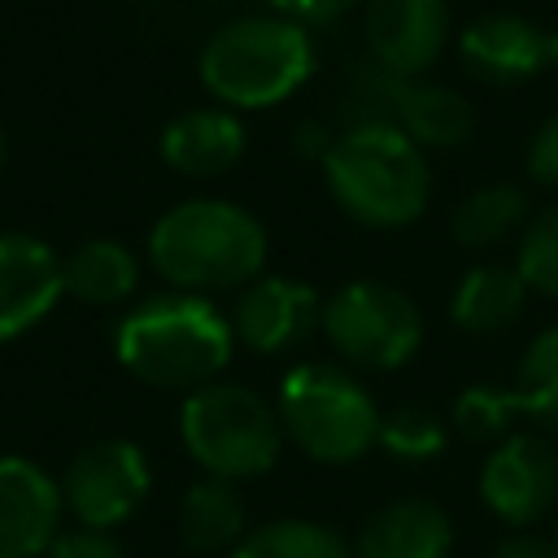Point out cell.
I'll return each instance as SVG.
<instances>
[{"instance_id": "1", "label": "cell", "mask_w": 558, "mask_h": 558, "mask_svg": "<svg viewBox=\"0 0 558 558\" xmlns=\"http://www.w3.org/2000/svg\"><path fill=\"white\" fill-rule=\"evenodd\" d=\"M331 201L362 227H410L432 201V170L423 148L388 118L349 122L323 153Z\"/></svg>"}, {"instance_id": "2", "label": "cell", "mask_w": 558, "mask_h": 558, "mask_svg": "<svg viewBox=\"0 0 558 558\" xmlns=\"http://www.w3.org/2000/svg\"><path fill=\"white\" fill-rule=\"evenodd\" d=\"M148 262L174 292H231L262 275L266 227L235 201H179L153 222Z\"/></svg>"}, {"instance_id": "3", "label": "cell", "mask_w": 558, "mask_h": 558, "mask_svg": "<svg viewBox=\"0 0 558 558\" xmlns=\"http://www.w3.org/2000/svg\"><path fill=\"white\" fill-rule=\"evenodd\" d=\"M231 318L196 292L148 296L131 314H122L113 331V353L140 384L179 392L214 384L231 362Z\"/></svg>"}, {"instance_id": "4", "label": "cell", "mask_w": 558, "mask_h": 558, "mask_svg": "<svg viewBox=\"0 0 558 558\" xmlns=\"http://www.w3.org/2000/svg\"><path fill=\"white\" fill-rule=\"evenodd\" d=\"M310 26L283 13H248L218 26L201 48V83L222 109H270L314 74Z\"/></svg>"}, {"instance_id": "5", "label": "cell", "mask_w": 558, "mask_h": 558, "mask_svg": "<svg viewBox=\"0 0 558 558\" xmlns=\"http://www.w3.org/2000/svg\"><path fill=\"white\" fill-rule=\"evenodd\" d=\"M279 427L305 458L344 466L379 445V418L371 388L344 362H301L279 384Z\"/></svg>"}, {"instance_id": "6", "label": "cell", "mask_w": 558, "mask_h": 558, "mask_svg": "<svg viewBox=\"0 0 558 558\" xmlns=\"http://www.w3.org/2000/svg\"><path fill=\"white\" fill-rule=\"evenodd\" d=\"M179 436L205 475H218L231 484L266 475L283 449V427L275 405L253 388L222 384V379L192 388L183 397Z\"/></svg>"}, {"instance_id": "7", "label": "cell", "mask_w": 558, "mask_h": 558, "mask_svg": "<svg viewBox=\"0 0 558 558\" xmlns=\"http://www.w3.org/2000/svg\"><path fill=\"white\" fill-rule=\"evenodd\" d=\"M318 327L349 371H397L423 344L418 305L384 279H353L336 288L323 301Z\"/></svg>"}, {"instance_id": "8", "label": "cell", "mask_w": 558, "mask_h": 558, "mask_svg": "<svg viewBox=\"0 0 558 558\" xmlns=\"http://www.w3.org/2000/svg\"><path fill=\"white\" fill-rule=\"evenodd\" d=\"M148 484H153V471L144 449L135 440L109 436L74 453L61 480V501L78 519V527L113 532L144 506Z\"/></svg>"}, {"instance_id": "9", "label": "cell", "mask_w": 558, "mask_h": 558, "mask_svg": "<svg viewBox=\"0 0 558 558\" xmlns=\"http://www.w3.org/2000/svg\"><path fill=\"white\" fill-rule=\"evenodd\" d=\"M480 501L506 527H532L558 510V453L536 432L501 436L480 466Z\"/></svg>"}, {"instance_id": "10", "label": "cell", "mask_w": 558, "mask_h": 558, "mask_svg": "<svg viewBox=\"0 0 558 558\" xmlns=\"http://www.w3.org/2000/svg\"><path fill=\"white\" fill-rule=\"evenodd\" d=\"M449 0H366L362 39L371 61L392 78H423L449 48Z\"/></svg>"}, {"instance_id": "11", "label": "cell", "mask_w": 558, "mask_h": 558, "mask_svg": "<svg viewBox=\"0 0 558 558\" xmlns=\"http://www.w3.org/2000/svg\"><path fill=\"white\" fill-rule=\"evenodd\" d=\"M235 340H244L253 353H288L314 336L323 323V301L310 283L292 275H257L240 288L235 310L227 314Z\"/></svg>"}, {"instance_id": "12", "label": "cell", "mask_w": 558, "mask_h": 558, "mask_svg": "<svg viewBox=\"0 0 558 558\" xmlns=\"http://www.w3.org/2000/svg\"><path fill=\"white\" fill-rule=\"evenodd\" d=\"M458 57L466 74L493 87H519L554 61V35L523 13H480L458 31Z\"/></svg>"}, {"instance_id": "13", "label": "cell", "mask_w": 558, "mask_h": 558, "mask_svg": "<svg viewBox=\"0 0 558 558\" xmlns=\"http://www.w3.org/2000/svg\"><path fill=\"white\" fill-rule=\"evenodd\" d=\"M61 484L17 453H0V558H44L61 532Z\"/></svg>"}, {"instance_id": "14", "label": "cell", "mask_w": 558, "mask_h": 558, "mask_svg": "<svg viewBox=\"0 0 558 558\" xmlns=\"http://www.w3.org/2000/svg\"><path fill=\"white\" fill-rule=\"evenodd\" d=\"M61 292H65L61 257L39 235L4 231L0 235V344L31 331L39 318H48Z\"/></svg>"}, {"instance_id": "15", "label": "cell", "mask_w": 558, "mask_h": 558, "mask_svg": "<svg viewBox=\"0 0 558 558\" xmlns=\"http://www.w3.org/2000/svg\"><path fill=\"white\" fill-rule=\"evenodd\" d=\"M379 78V109L397 122L418 148H458L475 131V105L432 78H392L375 65Z\"/></svg>"}, {"instance_id": "16", "label": "cell", "mask_w": 558, "mask_h": 558, "mask_svg": "<svg viewBox=\"0 0 558 558\" xmlns=\"http://www.w3.org/2000/svg\"><path fill=\"white\" fill-rule=\"evenodd\" d=\"M453 523L427 497H397L379 506L353 536V558H449Z\"/></svg>"}, {"instance_id": "17", "label": "cell", "mask_w": 558, "mask_h": 558, "mask_svg": "<svg viewBox=\"0 0 558 558\" xmlns=\"http://www.w3.org/2000/svg\"><path fill=\"white\" fill-rule=\"evenodd\" d=\"M244 122L235 109H187L161 131V161L187 179H214L244 157Z\"/></svg>"}, {"instance_id": "18", "label": "cell", "mask_w": 558, "mask_h": 558, "mask_svg": "<svg viewBox=\"0 0 558 558\" xmlns=\"http://www.w3.org/2000/svg\"><path fill=\"white\" fill-rule=\"evenodd\" d=\"M527 305V283L519 279L514 266H501V262H480L471 266L453 296H449V314L462 331L471 336H497L506 331Z\"/></svg>"}, {"instance_id": "19", "label": "cell", "mask_w": 558, "mask_h": 558, "mask_svg": "<svg viewBox=\"0 0 558 558\" xmlns=\"http://www.w3.org/2000/svg\"><path fill=\"white\" fill-rule=\"evenodd\" d=\"M244 523H248V510L231 480L205 475L179 501V536L196 554H231L248 532Z\"/></svg>"}, {"instance_id": "20", "label": "cell", "mask_w": 558, "mask_h": 558, "mask_svg": "<svg viewBox=\"0 0 558 558\" xmlns=\"http://www.w3.org/2000/svg\"><path fill=\"white\" fill-rule=\"evenodd\" d=\"M527 218H532V205H527V192L519 183H484L458 201L449 231L462 248L484 253V248L514 240L527 227Z\"/></svg>"}, {"instance_id": "21", "label": "cell", "mask_w": 558, "mask_h": 558, "mask_svg": "<svg viewBox=\"0 0 558 558\" xmlns=\"http://www.w3.org/2000/svg\"><path fill=\"white\" fill-rule=\"evenodd\" d=\"M65 292L87 305H118L140 283V262L118 240H87L61 262Z\"/></svg>"}, {"instance_id": "22", "label": "cell", "mask_w": 558, "mask_h": 558, "mask_svg": "<svg viewBox=\"0 0 558 558\" xmlns=\"http://www.w3.org/2000/svg\"><path fill=\"white\" fill-rule=\"evenodd\" d=\"M227 558H353V545L314 519H275L248 527Z\"/></svg>"}, {"instance_id": "23", "label": "cell", "mask_w": 558, "mask_h": 558, "mask_svg": "<svg viewBox=\"0 0 558 558\" xmlns=\"http://www.w3.org/2000/svg\"><path fill=\"white\" fill-rule=\"evenodd\" d=\"M510 392H514L519 414H527L545 432H558V323L545 327L527 344V353L519 362V379Z\"/></svg>"}, {"instance_id": "24", "label": "cell", "mask_w": 558, "mask_h": 558, "mask_svg": "<svg viewBox=\"0 0 558 558\" xmlns=\"http://www.w3.org/2000/svg\"><path fill=\"white\" fill-rule=\"evenodd\" d=\"M449 445V423L427 405H392L379 418V449L397 462H432Z\"/></svg>"}, {"instance_id": "25", "label": "cell", "mask_w": 558, "mask_h": 558, "mask_svg": "<svg viewBox=\"0 0 558 558\" xmlns=\"http://www.w3.org/2000/svg\"><path fill=\"white\" fill-rule=\"evenodd\" d=\"M514 270L527 283V292H541V296L558 301V201L536 209L527 218V227L519 231Z\"/></svg>"}, {"instance_id": "26", "label": "cell", "mask_w": 558, "mask_h": 558, "mask_svg": "<svg viewBox=\"0 0 558 558\" xmlns=\"http://www.w3.org/2000/svg\"><path fill=\"white\" fill-rule=\"evenodd\" d=\"M519 405L510 388H493V384H471L458 401H453V427L466 440H501L510 436Z\"/></svg>"}, {"instance_id": "27", "label": "cell", "mask_w": 558, "mask_h": 558, "mask_svg": "<svg viewBox=\"0 0 558 558\" xmlns=\"http://www.w3.org/2000/svg\"><path fill=\"white\" fill-rule=\"evenodd\" d=\"M523 166H527V179H532L536 187L558 192V109H554V113L532 131Z\"/></svg>"}, {"instance_id": "28", "label": "cell", "mask_w": 558, "mask_h": 558, "mask_svg": "<svg viewBox=\"0 0 558 558\" xmlns=\"http://www.w3.org/2000/svg\"><path fill=\"white\" fill-rule=\"evenodd\" d=\"M48 558H126V549L113 541V532L70 527V532H57V541L48 545Z\"/></svg>"}, {"instance_id": "29", "label": "cell", "mask_w": 558, "mask_h": 558, "mask_svg": "<svg viewBox=\"0 0 558 558\" xmlns=\"http://www.w3.org/2000/svg\"><path fill=\"white\" fill-rule=\"evenodd\" d=\"M357 4H366V0H270L275 13H283V17L301 22V26L336 22V17H344L349 9H357Z\"/></svg>"}, {"instance_id": "30", "label": "cell", "mask_w": 558, "mask_h": 558, "mask_svg": "<svg viewBox=\"0 0 558 558\" xmlns=\"http://www.w3.org/2000/svg\"><path fill=\"white\" fill-rule=\"evenodd\" d=\"M488 558H558V549L554 536H536L532 527H510V536H501Z\"/></svg>"}, {"instance_id": "31", "label": "cell", "mask_w": 558, "mask_h": 558, "mask_svg": "<svg viewBox=\"0 0 558 558\" xmlns=\"http://www.w3.org/2000/svg\"><path fill=\"white\" fill-rule=\"evenodd\" d=\"M4 153H9V148H4V131H0V170H4Z\"/></svg>"}, {"instance_id": "32", "label": "cell", "mask_w": 558, "mask_h": 558, "mask_svg": "<svg viewBox=\"0 0 558 558\" xmlns=\"http://www.w3.org/2000/svg\"><path fill=\"white\" fill-rule=\"evenodd\" d=\"M554 549H558V510H554Z\"/></svg>"}, {"instance_id": "33", "label": "cell", "mask_w": 558, "mask_h": 558, "mask_svg": "<svg viewBox=\"0 0 558 558\" xmlns=\"http://www.w3.org/2000/svg\"><path fill=\"white\" fill-rule=\"evenodd\" d=\"M554 65H558V35H554Z\"/></svg>"}]
</instances>
